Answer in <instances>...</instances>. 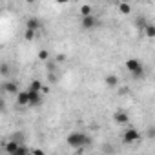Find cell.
Listing matches in <instances>:
<instances>
[{"label": "cell", "instance_id": "15", "mask_svg": "<svg viewBox=\"0 0 155 155\" xmlns=\"http://www.w3.org/2000/svg\"><path fill=\"white\" fill-rule=\"evenodd\" d=\"M91 11H93V9H91V6H88V4H84V6L81 8V15H82V17H91Z\"/></svg>", "mask_w": 155, "mask_h": 155}, {"label": "cell", "instance_id": "20", "mask_svg": "<svg viewBox=\"0 0 155 155\" xmlns=\"http://www.w3.org/2000/svg\"><path fill=\"white\" fill-rule=\"evenodd\" d=\"M0 73H2V75H9V68H8V64H2V66H0Z\"/></svg>", "mask_w": 155, "mask_h": 155}, {"label": "cell", "instance_id": "6", "mask_svg": "<svg viewBox=\"0 0 155 155\" xmlns=\"http://www.w3.org/2000/svg\"><path fill=\"white\" fill-rule=\"evenodd\" d=\"M26 29H29V31H35V33H37V31L40 29V20H38V18H35V17H33V18H29V20L26 22Z\"/></svg>", "mask_w": 155, "mask_h": 155}, {"label": "cell", "instance_id": "17", "mask_svg": "<svg viewBox=\"0 0 155 155\" xmlns=\"http://www.w3.org/2000/svg\"><path fill=\"white\" fill-rule=\"evenodd\" d=\"M137 26H139L140 29H144V28L148 26V22H146V18H142V17H139V18H137Z\"/></svg>", "mask_w": 155, "mask_h": 155}, {"label": "cell", "instance_id": "10", "mask_svg": "<svg viewBox=\"0 0 155 155\" xmlns=\"http://www.w3.org/2000/svg\"><path fill=\"white\" fill-rule=\"evenodd\" d=\"M40 102H42V95H40V93L29 91V106H38Z\"/></svg>", "mask_w": 155, "mask_h": 155}, {"label": "cell", "instance_id": "12", "mask_svg": "<svg viewBox=\"0 0 155 155\" xmlns=\"http://www.w3.org/2000/svg\"><path fill=\"white\" fill-rule=\"evenodd\" d=\"M20 146H22V144H18V142H15V140H9V142H6V151H8L9 155H13Z\"/></svg>", "mask_w": 155, "mask_h": 155}, {"label": "cell", "instance_id": "11", "mask_svg": "<svg viewBox=\"0 0 155 155\" xmlns=\"http://www.w3.org/2000/svg\"><path fill=\"white\" fill-rule=\"evenodd\" d=\"M106 86L108 88H117L119 86V77L117 75H108L106 77Z\"/></svg>", "mask_w": 155, "mask_h": 155}, {"label": "cell", "instance_id": "3", "mask_svg": "<svg viewBox=\"0 0 155 155\" xmlns=\"http://www.w3.org/2000/svg\"><path fill=\"white\" fill-rule=\"evenodd\" d=\"M139 139H140V131H139L137 128H130V130H126L124 135H122V140H124L126 144H133V142H137Z\"/></svg>", "mask_w": 155, "mask_h": 155}, {"label": "cell", "instance_id": "14", "mask_svg": "<svg viewBox=\"0 0 155 155\" xmlns=\"http://www.w3.org/2000/svg\"><path fill=\"white\" fill-rule=\"evenodd\" d=\"M119 11H120L122 15H130V13H131V6L126 4V2H119Z\"/></svg>", "mask_w": 155, "mask_h": 155}, {"label": "cell", "instance_id": "18", "mask_svg": "<svg viewBox=\"0 0 155 155\" xmlns=\"http://www.w3.org/2000/svg\"><path fill=\"white\" fill-rule=\"evenodd\" d=\"M24 38H26V40H33V38H35V31H29V29H26V33H24Z\"/></svg>", "mask_w": 155, "mask_h": 155}, {"label": "cell", "instance_id": "9", "mask_svg": "<svg viewBox=\"0 0 155 155\" xmlns=\"http://www.w3.org/2000/svg\"><path fill=\"white\" fill-rule=\"evenodd\" d=\"M2 88H4V91H6V93H17V91H18L17 82H4V84H2ZM17 95H18V93H17Z\"/></svg>", "mask_w": 155, "mask_h": 155}, {"label": "cell", "instance_id": "21", "mask_svg": "<svg viewBox=\"0 0 155 155\" xmlns=\"http://www.w3.org/2000/svg\"><path fill=\"white\" fill-rule=\"evenodd\" d=\"M31 155H46V153H44V150H40V148H35V150H31Z\"/></svg>", "mask_w": 155, "mask_h": 155}, {"label": "cell", "instance_id": "5", "mask_svg": "<svg viewBox=\"0 0 155 155\" xmlns=\"http://www.w3.org/2000/svg\"><path fill=\"white\" fill-rule=\"evenodd\" d=\"M17 104L18 106H29V91L28 90L26 91H20L17 95Z\"/></svg>", "mask_w": 155, "mask_h": 155}, {"label": "cell", "instance_id": "16", "mask_svg": "<svg viewBox=\"0 0 155 155\" xmlns=\"http://www.w3.org/2000/svg\"><path fill=\"white\" fill-rule=\"evenodd\" d=\"M13 155H29V148L22 144V146H20V148H18V150H17V151L13 153Z\"/></svg>", "mask_w": 155, "mask_h": 155}, {"label": "cell", "instance_id": "8", "mask_svg": "<svg viewBox=\"0 0 155 155\" xmlns=\"http://www.w3.org/2000/svg\"><path fill=\"white\" fill-rule=\"evenodd\" d=\"M113 120L119 122V124H126L128 122V113L126 111H115L113 113Z\"/></svg>", "mask_w": 155, "mask_h": 155}, {"label": "cell", "instance_id": "23", "mask_svg": "<svg viewBox=\"0 0 155 155\" xmlns=\"http://www.w3.org/2000/svg\"><path fill=\"white\" fill-rule=\"evenodd\" d=\"M57 60H58V62H64V60H66V57H64V55H57Z\"/></svg>", "mask_w": 155, "mask_h": 155}, {"label": "cell", "instance_id": "19", "mask_svg": "<svg viewBox=\"0 0 155 155\" xmlns=\"http://www.w3.org/2000/svg\"><path fill=\"white\" fill-rule=\"evenodd\" d=\"M48 57H49V53H48L46 49H42V51H38V58H40V60H48Z\"/></svg>", "mask_w": 155, "mask_h": 155}, {"label": "cell", "instance_id": "2", "mask_svg": "<svg viewBox=\"0 0 155 155\" xmlns=\"http://www.w3.org/2000/svg\"><path fill=\"white\" fill-rule=\"evenodd\" d=\"M126 68H128V71L133 75V77H142V73H144V66L137 60V58H128L126 60Z\"/></svg>", "mask_w": 155, "mask_h": 155}, {"label": "cell", "instance_id": "7", "mask_svg": "<svg viewBox=\"0 0 155 155\" xmlns=\"http://www.w3.org/2000/svg\"><path fill=\"white\" fill-rule=\"evenodd\" d=\"M28 91L40 93V91H44V86H42V82H40V81H31V82H29V88H28Z\"/></svg>", "mask_w": 155, "mask_h": 155}, {"label": "cell", "instance_id": "22", "mask_svg": "<svg viewBox=\"0 0 155 155\" xmlns=\"http://www.w3.org/2000/svg\"><path fill=\"white\" fill-rule=\"evenodd\" d=\"M148 137H151V139L155 137V126H151V128L148 130Z\"/></svg>", "mask_w": 155, "mask_h": 155}, {"label": "cell", "instance_id": "1", "mask_svg": "<svg viewBox=\"0 0 155 155\" xmlns=\"http://www.w3.org/2000/svg\"><path fill=\"white\" fill-rule=\"evenodd\" d=\"M66 140H68V144H69L71 148H86V146L91 144V139H90L86 133H81V131H73V133H69Z\"/></svg>", "mask_w": 155, "mask_h": 155}, {"label": "cell", "instance_id": "13", "mask_svg": "<svg viewBox=\"0 0 155 155\" xmlns=\"http://www.w3.org/2000/svg\"><path fill=\"white\" fill-rule=\"evenodd\" d=\"M142 31H144V35H146L148 38H155V26H153V24H148Z\"/></svg>", "mask_w": 155, "mask_h": 155}, {"label": "cell", "instance_id": "4", "mask_svg": "<svg viewBox=\"0 0 155 155\" xmlns=\"http://www.w3.org/2000/svg\"><path fill=\"white\" fill-rule=\"evenodd\" d=\"M97 18L91 15V17H82V29H93L97 26Z\"/></svg>", "mask_w": 155, "mask_h": 155}]
</instances>
